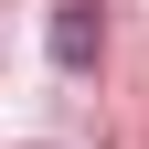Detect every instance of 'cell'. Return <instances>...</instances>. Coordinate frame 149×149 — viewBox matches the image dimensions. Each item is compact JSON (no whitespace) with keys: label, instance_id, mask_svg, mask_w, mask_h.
<instances>
[{"label":"cell","instance_id":"cell-1","mask_svg":"<svg viewBox=\"0 0 149 149\" xmlns=\"http://www.w3.org/2000/svg\"><path fill=\"white\" fill-rule=\"evenodd\" d=\"M96 53H107V22L85 11V0H64V11H53V64H64V74H85Z\"/></svg>","mask_w":149,"mask_h":149}]
</instances>
